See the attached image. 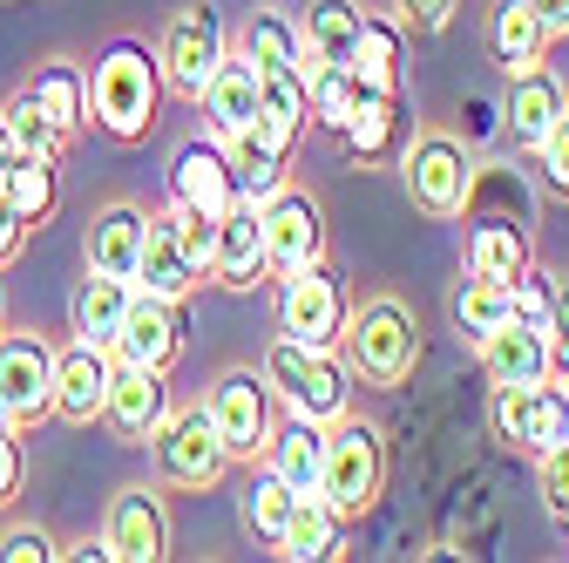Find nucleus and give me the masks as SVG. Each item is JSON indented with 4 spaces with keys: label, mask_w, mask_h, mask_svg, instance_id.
I'll return each instance as SVG.
<instances>
[{
    "label": "nucleus",
    "mask_w": 569,
    "mask_h": 563,
    "mask_svg": "<svg viewBox=\"0 0 569 563\" xmlns=\"http://www.w3.org/2000/svg\"><path fill=\"white\" fill-rule=\"evenodd\" d=\"M461 14V0H393V21L413 34H448Z\"/></svg>",
    "instance_id": "obj_44"
},
{
    "label": "nucleus",
    "mask_w": 569,
    "mask_h": 563,
    "mask_svg": "<svg viewBox=\"0 0 569 563\" xmlns=\"http://www.w3.org/2000/svg\"><path fill=\"white\" fill-rule=\"evenodd\" d=\"M203 414H210V428H218V442H224L231 462H258L264 442H271V428H278L271 387H264V374H251V367H224L218 381H210V387H203Z\"/></svg>",
    "instance_id": "obj_8"
},
{
    "label": "nucleus",
    "mask_w": 569,
    "mask_h": 563,
    "mask_svg": "<svg viewBox=\"0 0 569 563\" xmlns=\"http://www.w3.org/2000/svg\"><path fill=\"white\" fill-rule=\"evenodd\" d=\"M346 68H352V82H360V89L400 96V76H407V28H400L393 14H367Z\"/></svg>",
    "instance_id": "obj_26"
},
{
    "label": "nucleus",
    "mask_w": 569,
    "mask_h": 563,
    "mask_svg": "<svg viewBox=\"0 0 569 563\" xmlns=\"http://www.w3.org/2000/svg\"><path fill=\"white\" fill-rule=\"evenodd\" d=\"M292 510H299V488H284L271 468H251V482H244V530L258 543H278L284 523H292Z\"/></svg>",
    "instance_id": "obj_39"
},
{
    "label": "nucleus",
    "mask_w": 569,
    "mask_h": 563,
    "mask_svg": "<svg viewBox=\"0 0 569 563\" xmlns=\"http://www.w3.org/2000/svg\"><path fill=\"white\" fill-rule=\"evenodd\" d=\"M203 278H210V271L190 258L177 210H150V225H142V258H136V278H129V286L150 293V299H177V306H183V299H197Z\"/></svg>",
    "instance_id": "obj_12"
},
{
    "label": "nucleus",
    "mask_w": 569,
    "mask_h": 563,
    "mask_svg": "<svg viewBox=\"0 0 569 563\" xmlns=\"http://www.w3.org/2000/svg\"><path fill=\"white\" fill-rule=\"evenodd\" d=\"M142 225H150V210H142V204H109V210H96V218H89V271L136 278Z\"/></svg>",
    "instance_id": "obj_29"
},
{
    "label": "nucleus",
    "mask_w": 569,
    "mask_h": 563,
    "mask_svg": "<svg viewBox=\"0 0 569 563\" xmlns=\"http://www.w3.org/2000/svg\"><path fill=\"white\" fill-rule=\"evenodd\" d=\"M461 258H468V271H488V278H516L536 251H529V225H516V218H481V225H468V245H461Z\"/></svg>",
    "instance_id": "obj_33"
},
{
    "label": "nucleus",
    "mask_w": 569,
    "mask_h": 563,
    "mask_svg": "<svg viewBox=\"0 0 569 563\" xmlns=\"http://www.w3.org/2000/svg\"><path fill=\"white\" fill-rule=\"evenodd\" d=\"M264 387H271V401H284L292 414H306V421H319V428H332L339 414H352V367H346V354L339 346H299V339H271L264 346Z\"/></svg>",
    "instance_id": "obj_2"
},
{
    "label": "nucleus",
    "mask_w": 569,
    "mask_h": 563,
    "mask_svg": "<svg viewBox=\"0 0 569 563\" xmlns=\"http://www.w3.org/2000/svg\"><path fill=\"white\" fill-rule=\"evenodd\" d=\"M116 360L129 367H157L170 374L183 360V306L177 299H150V293H129V313L116 326V346H109Z\"/></svg>",
    "instance_id": "obj_15"
},
{
    "label": "nucleus",
    "mask_w": 569,
    "mask_h": 563,
    "mask_svg": "<svg viewBox=\"0 0 569 563\" xmlns=\"http://www.w3.org/2000/svg\"><path fill=\"white\" fill-rule=\"evenodd\" d=\"M529 157H536V170H542V190H549L556 204H569V109L556 116V129L542 136Z\"/></svg>",
    "instance_id": "obj_43"
},
{
    "label": "nucleus",
    "mask_w": 569,
    "mask_h": 563,
    "mask_svg": "<svg viewBox=\"0 0 569 563\" xmlns=\"http://www.w3.org/2000/svg\"><path fill=\"white\" fill-rule=\"evenodd\" d=\"M258 136H271L278 150H299V136L312 129L306 116V68H258Z\"/></svg>",
    "instance_id": "obj_25"
},
{
    "label": "nucleus",
    "mask_w": 569,
    "mask_h": 563,
    "mask_svg": "<svg viewBox=\"0 0 569 563\" xmlns=\"http://www.w3.org/2000/svg\"><path fill=\"white\" fill-rule=\"evenodd\" d=\"M157 102H163V68L142 41H109L89 68V122L109 144H142L157 129Z\"/></svg>",
    "instance_id": "obj_1"
},
{
    "label": "nucleus",
    "mask_w": 569,
    "mask_h": 563,
    "mask_svg": "<svg viewBox=\"0 0 569 563\" xmlns=\"http://www.w3.org/2000/svg\"><path fill=\"white\" fill-rule=\"evenodd\" d=\"M258 225H264V265H271V278L326 258V204L312 190H299V184H278L258 204Z\"/></svg>",
    "instance_id": "obj_11"
},
{
    "label": "nucleus",
    "mask_w": 569,
    "mask_h": 563,
    "mask_svg": "<svg viewBox=\"0 0 569 563\" xmlns=\"http://www.w3.org/2000/svg\"><path fill=\"white\" fill-rule=\"evenodd\" d=\"M224 157H231V184H238V197H251V204H264V197L284 184V170H292V150H278L271 136H258V129L231 136Z\"/></svg>",
    "instance_id": "obj_34"
},
{
    "label": "nucleus",
    "mask_w": 569,
    "mask_h": 563,
    "mask_svg": "<svg viewBox=\"0 0 569 563\" xmlns=\"http://www.w3.org/2000/svg\"><path fill=\"white\" fill-rule=\"evenodd\" d=\"M0 122H8V136H14V150H28V157H54L61 150V136L48 129V116L34 109V96L21 89V96H8L0 102Z\"/></svg>",
    "instance_id": "obj_41"
},
{
    "label": "nucleus",
    "mask_w": 569,
    "mask_h": 563,
    "mask_svg": "<svg viewBox=\"0 0 569 563\" xmlns=\"http://www.w3.org/2000/svg\"><path fill=\"white\" fill-rule=\"evenodd\" d=\"M28 96H34V109L48 116V129L61 136V144L89 129V76L76 61H41L28 76Z\"/></svg>",
    "instance_id": "obj_27"
},
{
    "label": "nucleus",
    "mask_w": 569,
    "mask_h": 563,
    "mask_svg": "<svg viewBox=\"0 0 569 563\" xmlns=\"http://www.w3.org/2000/svg\"><path fill=\"white\" fill-rule=\"evenodd\" d=\"M0 401H8V414L21 428L48 421V407H54V346L41 333L0 326Z\"/></svg>",
    "instance_id": "obj_14"
},
{
    "label": "nucleus",
    "mask_w": 569,
    "mask_h": 563,
    "mask_svg": "<svg viewBox=\"0 0 569 563\" xmlns=\"http://www.w3.org/2000/svg\"><path fill=\"white\" fill-rule=\"evenodd\" d=\"M129 278H109V271H89L76 293H68V333L89 339V346H116V326L129 313Z\"/></svg>",
    "instance_id": "obj_30"
},
{
    "label": "nucleus",
    "mask_w": 569,
    "mask_h": 563,
    "mask_svg": "<svg viewBox=\"0 0 569 563\" xmlns=\"http://www.w3.org/2000/svg\"><path fill=\"white\" fill-rule=\"evenodd\" d=\"M339 144L352 150V164H400V150L413 144V116L400 96H380V89H360L352 96V116L339 129Z\"/></svg>",
    "instance_id": "obj_19"
},
{
    "label": "nucleus",
    "mask_w": 569,
    "mask_h": 563,
    "mask_svg": "<svg viewBox=\"0 0 569 563\" xmlns=\"http://www.w3.org/2000/svg\"><path fill=\"white\" fill-rule=\"evenodd\" d=\"M542 339H549V367L562 374V367H569V286H562V278H556V299H549Z\"/></svg>",
    "instance_id": "obj_46"
},
{
    "label": "nucleus",
    "mask_w": 569,
    "mask_h": 563,
    "mask_svg": "<svg viewBox=\"0 0 569 563\" xmlns=\"http://www.w3.org/2000/svg\"><path fill=\"white\" fill-rule=\"evenodd\" d=\"M150 455H157V475H163L170 488H218L224 468H231V455H224L218 428H210L203 401H197V407H170V414L157 421Z\"/></svg>",
    "instance_id": "obj_10"
},
{
    "label": "nucleus",
    "mask_w": 569,
    "mask_h": 563,
    "mask_svg": "<svg viewBox=\"0 0 569 563\" xmlns=\"http://www.w3.org/2000/svg\"><path fill=\"white\" fill-rule=\"evenodd\" d=\"M319 496L352 523L387 496V435L360 414H339L326 428V468H319Z\"/></svg>",
    "instance_id": "obj_4"
},
{
    "label": "nucleus",
    "mask_w": 569,
    "mask_h": 563,
    "mask_svg": "<svg viewBox=\"0 0 569 563\" xmlns=\"http://www.w3.org/2000/svg\"><path fill=\"white\" fill-rule=\"evenodd\" d=\"M481 41H488V61L502 68V76H522V68H536L549 55V28H542V14L529 0H495Z\"/></svg>",
    "instance_id": "obj_24"
},
{
    "label": "nucleus",
    "mask_w": 569,
    "mask_h": 563,
    "mask_svg": "<svg viewBox=\"0 0 569 563\" xmlns=\"http://www.w3.org/2000/svg\"><path fill=\"white\" fill-rule=\"evenodd\" d=\"M339 530H346V516L319 496H299V510H292V523H284V536L271 543L278 556H292V563H326V556H339Z\"/></svg>",
    "instance_id": "obj_32"
},
{
    "label": "nucleus",
    "mask_w": 569,
    "mask_h": 563,
    "mask_svg": "<svg viewBox=\"0 0 569 563\" xmlns=\"http://www.w3.org/2000/svg\"><path fill=\"white\" fill-rule=\"evenodd\" d=\"M210 278L231 293H258L271 265H264V225H258V204L238 197L224 218H218V245H210Z\"/></svg>",
    "instance_id": "obj_20"
},
{
    "label": "nucleus",
    "mask_w": 569,
    "mask_h": 563,
    "mask_svg": "<svg viewBox=\"0 0 569 563\" xmlns=\"http://www.w3.org/2000/svg\"><path fill=\"white\" fill-rule=\"evenodd\" d=\"M352 96H360L352 68H339V61H312V68H306V116H312V129L339 136L346 116H352Z\"/></svg>",
    "instance_id": "obj_37"
},
{
    "label": "nucleus",
    "mask_w": 569,
    "mask_h": 563,
    "mask_svg": "<svg viewBox=\"0 0 569 563\" xmlns=\"http://www.w3.org/2000/svg\"><path fill=\"white\" fill-rule=\"evenodd\" d=\"M529 8L542 14V28H549V41H562V34H569V0H529Z\"/></svg>",
    "instance_id": "obj_49"
},
{
    "label": "nucleus",
    "mask_w": 569,
    "mask_h": 563,
    "mask_svg": "<svg viewBox=\"0 0 569 563\" xmlns=\"http://www.w3.org/2000/svg\"><path fill=\"white\" fill-rule=\"evenodd\" d=\"M475 360L488 374V387H529V381H549V339L542 326H522V319H502L488 339H475Z\"/></svg>",
    "instance_id": "obj_22"
},
{
    "label": "nucleus",
    "mask_w": 569,
    "mask_h": 563,
    "mask_svg": "<svg viewBox=\"0 0 569 563\" xmlns=\"http://www.w3.org/2000/svg\"><path fill=\"white\" fill-rule=\"evenodd\" d=\"M54 556H68V563H116L102 536H82V543H68V550H54Z\"/></svg>",
    "instance_id": "obj_50"
},
{
    "label": "nucleus",
    "mask_w": 569,
    "mask_h": 563,
    "mask_svg": "<svg viewBox=\"0 0 569 563\" xmlns=\"http://www.w3.org/2000/svg\"><path fill=\"white\" fill-rule=\"evenodd\" d=\"M339 354H346L352 381L393 394V387H407L413 367H420V319H413L393 293H380V299H367V306H352Z\"/></svg>",
    "instance_id": "obj_3"
},
{
    "label": "nucleus",
    "mask_w": 569,
    "mask_h": 563,
    "mask_svg": "<svg viewBox=\"0 0 569 563\" xmlns=\"http://www.w3.org/2000/svg\"><path fill=\"white\" fill-rule=\"evenodd\" d=\"M14 157H21V150H14V136H8V122H0V190H8V170H14Z\"/></svg>",
    "instance_id": "obj_51"
},
{
    "label": "nucleus",
    "mask_w": 569,
    "mask_h": 563,
    "mask_svg": "<svg viewBox=\"0 0 569 563\" xmlns=\"http://www.w3.org/2000/svg\"><path fill=\"white\" fill-rule=\"evenodd\" d=\"M495 442H502L509 455H542L556 442H569V387L549 374V381H529V387H495Z\"/></svg>",
    "instance_id": "obj_9"
},
{
    "label": "nucleus",
    "mask_w": 569,
    "mask_h": 563,
    "mask_svg": "<svg viewBox=\"0 0 569 563\" xmlns=\"http://www.w3.org/2000/svg\"><path fill=\"white\" fill-rule=\"evenodd\" d=\"M8 204L21 210L28 225H48L54 218V204H61V170H54V157H14V170H8Z\"/></svg>",
    "instance_id": "obj_38"
},
{
    "label": "nucleus",
    "mask_w": 569,
    "mask_h": 563,
    "mask_svg": "<svg viewBox=\"0 0 569 563\" xmlns=\"http://www.w3.org/2000/svg\"><path fill=\"white\" fill-rule=\"evenodd\" d=\"M238 48L258 61V68H312L306 48H299V21L292 14H278V8H258L238 34Z\"/></svg>",
    "instance_id": "obj_36"
},
{
    "label": "nucleus",
    "mask_w": 569,
    "mask_h": 563,
    "mask_svg": "<svg viewBox=\"0 0 569 563\" xmlns=\"http://www.w3.org/2000/svg\"><path fill=\"white\" fill-rule=\"evenodd\" d=\"M41 556H54V543H48V530H8L0 536V563H41Z\"/></svg>",
    "instance_id": "obj_47"
},
{
    "label": "nucleus",
    "mask_w": 569,
    "mask_h": 563,
    "mask_svg": "<svg viewBox=\"0 0 569 563\" xmlns=\"http://www.w3.org/2000/svg\"><path fill=\"white\" fill-rule=\"evenodd\" d=\"M109 374H116V354L109 346H89V339H68L54 354V421L68 428H96L102 421V401H109Z\"/></svg>",
    "instance_id": "obj_17"
},
{
    "label": "nucleus",
    "mask_w": 569,
    "mask_h": 563,
    "mask_svg": "<svg viewBox=\"0 0 569 563\" xmlns=\"http://www.w3.org/2000/svg\"><path fill=\"white\" fill-rule=\"evenodd\" d=\"M264 468L284 482V488H299V496H312L319 488V468H326V428L306 414H292L284 428H271L264 442Z\"/></svg>",
    "instance_id": "obj_28"
},
{
    "label": "nucleus",
    "mask_w": 569,
    "mask_h": 563,
    "mask_svg": "<svg viewBox=\"0 0 569 563\" xmlns=\"http://www.w3.org/2000/svg\"><path fill=\"white\" fill-rule=\"evenodd\" d=\"M549 299H556V271L529 258V265L509 278V306H516L522 326H542V319H549Z\"/></svg>",
    "instance_id": "obj_42"
},
{
    "label": "nucleus",
    "mask_w": 569,
    "mask_h": 563,
    "mask_svg": "<svg viewBox=\"0 0 569 563\" xmlns=\"http://www.w3.org/2000/svg\"><path fill=\"white\" fill-rule=\"evenodd\" d=\"M360 21H367V8L360 0H312L306 8V21H299V48H306V61H352V41H360Z\"/></svg>",
    "instance_id": "obj_31"
},
{
    "label": "nucleus",
    "mask_w": 569,
    "mask_h": 563,
    "mask_svg": "<svg viewBox=\"0 0 569 563\" xmlns=\"http://www.w3.org/2000/svg\"><path fill=\"white\" fill-rule=\"evenodd\" d=\"M569 109V89L549 76V68L536 61V68H522V76H509V102H502V129L516 136L522 150H536L542 136L556 129V116Z\"/></svg>",
    "instance_id": "obj_23"
},
{
    "label": "nucleus",
    "mask_w": 569,
    "mask_h": 563,
    "mask_svg": "<svg viewBox=\"0 0 569 563\" xmlns=\"http://www.w3.org/2000/svg\"><path fill=\"white\" fill-rule=\"evenodd\" d=\"M28 231H34V225L8 204V190H0V265H14V258L28 251Z\"/></svg>",
    "instance_id": "obj_48"
},
{
    "label": "nucleus",
    "mask_w": 569,
    "mask_h": 563,
    "mask_svg": "<svg viewBox=\"0 0 569 563\" xmlns=\"http://www.w3.org/2000/svg\"><path fill=\"white\" fill-rule=\"evenodd\" d=\"M0 319H8V313H0Z\"/></svg>",
    "instance_id": "obj_53"
},
{
    "label": "nucleus",
    "mask_w": 569,
    "mask_h": 563,
    "mask_svg": "<svg viewBox=\"0 0 569 563\" xmlns=\"http://www.w3.org/2000/svg\"><path fill=\"white\" fill-rule=\"evenodd\" d=\"M346 319H352V293H346V278L326 258H312V265L278 278V333L284 339H299V346H339Z\"/></svg>",
    "instance_id": "obj_6"
},
{
    "label": "nucleus",
    "mask_w": 569,
    "mask_h": 563,
    "mask_svg": "<svg viewBox=\"0 0 569 563\" xmlns=\"http://www.w3.org/2000/svg\"><path fill=\"white\" fill-rule=\"evenodd\" d=\"M102 543L116 563H157L170 556V510L157 488H122V496L109 503V523H102Z\"/></svg>",
    "instance_id": "obj_18"
},
{
    "label": "nucleus",
    "mask_w": 569,
    "mask_h": 563,
    "mask_svg": "<svg viewBox=\"0 0 569 563\" xmlns=\"http://www.w3.org/2000/svg\"><path fill=\"white\" fill-rule=\"evenodd\" d=\"M170 204L190 210V218H224L238 204V184H231V157L218 136H183L177 157H170Z\"/></svg>",
    "instance_id": "obj_13"
},
{
    "label": "nucleus",
    "mask_w": 569,
    "mask_h": 563,
    "mask_svg": "<svg viewBox=\"0 0 569 563\" xmlns=\"http://www.w3.org/2000/svg\"><path fill=\"white\" fill-rule=\"evenodd\" d=\"M400 184H407V197H413V210L420 218H435V225H448V218H468V204H475V157L461 150V136H448V129H427V136H413V144L400 150Z\"/></svg>",
    "instance_id": "obj_5"
},
{
    "label": "nucleus",
    "mask_w": 569,
    "mask_h": 563,
    "mask_svg": "<svg viewBox=\"0 0 569 563\" xmlns=\"http://www.w3.org/2000/svg\"><path fill=\"white\" fill-rule=\"evenodd\" d=\"M0 428H21V421H14V414H8V401H0Z\"/></svg>",
    "instance_id": "obj_52"
},
{
    "label": "nucleus",
    "mask_w": 569,
    "mask_h": 563,
    "mask_svg": "<svg viewBox=\"0 0 569 563\" xmlns=\"http://www.w3.org/2000/svg\"><path fill=\"white\" fill-rule=\"evenodd\" d=\"M197 102H203V122H210V136H218V144L244 136L251 116H258V61H251L244 48H224V61L210 68V82H203Z\"/></svg>",
    "instance_id": "obj_21"
},
{
    "label": "nucleus",
    "mask_w": 569,
    "mask_h": 563,
    "mask_svg": "<svg viewBox=\"0 0 569 563\" xmlns=\"http://www.w3.org/2000/svg\"><path fill=\"white\" fill-rule=\"evenodd\" d=\"M231 34H224V14L210 8V0H197V8H177L163 41H157V68H163V96L177 102H197L203 82H210V68L224 61Z\"/></svg>",
    "instance_id": "obj_7"
},
{
    "label": "nucleus",
    "mask_w": 569,
    "mask_h": 563,
    "mask_svg": "<svg viewBox=\"0 0 569 563\" xmlns=\"http://www.w3.org/2000/svg\"><path fill=\"white\" fill-rule=\"evenodd\" d=\"M28 482V448H21V428H0V510L21 496Z\"/></svg>",
    "instance_id": "obj_45"
},
{
    "label": "nucleus",
    "mask_w": 569,
    "mask_h": 563,
    "mask_svg": "<svg viewBox=\"0 0 569 563\" xmlns=\"http://www.w3.org/2000/svg\"><path fill=\"white\" fill-rule=\"evenodd\" d=\"M536 496H542L549 530L569 543V442H556V448L536 455Z\"/></svg>",
    "instance_id": "obj_40"
},
{
    "label": "nucleus",
    "mask_w": 569,
    "mask_h": 563,
    "mask_svg": "<svg viewBox=\"0 0 569 563\" xmlns=\"http://www.w3.org/2000/svg\"><path fill=\"white\" fill-rule=\"evenodd\" d=\"M502 319H516V306H509V278L468 271V278H461V293H455V333L475 346V339H488Z\"/></svg>",
    "instance_id": "obj_35"
},
{
    "label": "nucleus",
    "mask_w": 569,
    "mask_h": 563,
    "mask_svg": "<svg viewBox=\"0 0 569 563\" xmlns=\"http://www.w3.org/2000/svg\"><path fill=\"white\" fill-rule=\"evenodd\" d=\"M163 414H170V374L116 360V374H109V401H102V428H109L122 448H142V442L157 435V421H163Z\"/></svg>",
    "instance_id": "obj_16"
}]
</instances>
